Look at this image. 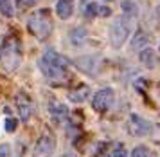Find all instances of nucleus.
<instances>
[{
  "label": "nucleus",
  "instance_id": "obj_1",
  "mask_svg": "<svg viewBox=\"0 0 160 157\" xmlns=\"http://www.w3.org/2000/svg\"><path fill=\"white\" fill-rule=\"evenodd\" d=\"M40 69L47 78L51 79H63L68 69V60L58 54L56 51H47L40 60Z\"/></svg>",
  "mask_w": 160,
  "mask_h": 157
},
{
  "label": "nucleus",
  "instance_id": "obj_2",
  "mask_svg": "<svg viewBox=\"0 0 160 157\" xmlns=\"http://www.w3.org/2000/svg\"><path fill=\"white\" fill-rule=\"evenodd\" d=\"M27 27H29V31L36 38L45 40L52 33V22H51V16H49V11L47 9H42L38 13L31 14L29 22H27Z\"/></svg>",
  "mask_w": 160,
  "mask_h": 157
},
{
  "label": "nucleus",
  "instance_id": "obj_3",
  "mask_svg": "<svg viewBox=\"0 0 160 157\" xmlns=\"http://www.w3.org/2000/svg\"><path fill=\"white\" fill-rule=\"evenodd\" d=\"M2 63L8 71H15L18 62H20V42L15 36H9L6 38L4 43V49H2Z\"/></svg>",
  "mask_w": 160,
  "mask_h": 157
},
{
  "label": "nucleus",
  "instance_id": "obj_4",
  "mask_svg": "<svg viewBox=\"0 0 160 157\" xmlns=\"http://www.w3.org/2000/svg\"><path fill=\"white\" fill-rule=\"evenodd\" d=\"M130 20H128V16L124 14V16H119L115 20L112 22V27H110V42L112 45L119 49L121 45L124 43V40L128 38L130 35Z\"/></svg>",
  "mask_w": 160,
  "mask_h": 157
},
{
  "label": "nucleus",
  "instance_id": "obj_5",
  "mask_svg": "<svg viewBox=\"0 0 160 157\" xmlns=\"http://www.w3.org/2000/svg\"><path fill=\"white\" fill-rule=\"evenodd\" d=\"M113 103V90L112 89H101L99 92H95L94 100H92V108L95 112H106Z\"/></svg>",
  "mask_w": 160,
  "mask_h": 157
},
{
  "label": "nucleus",
  "instance_id": "obj_6",
  "mask_svg": "<svg viewBox=\"0 0 160 157\" xmlns=\"http://www.w3.org/2000/svg\"><path fill=\"white\" fill-rule=\"evenodd\" d=\"M128 132L135 137H142L151 132V125L146 121L144 117H140L137 114H131L130 121H128Z\"/></svg>",
  "mask_w": 160,
  "mask_h": 157
},
{
  "label": "nucleus",
  "instance_id": "obj_7",
  "mask_svg": "<svg viewBox=\"0 0 160 157\" xmlns=\"http://www.w3.org/2000/svg\"><path fill=\"white\" fill-rule=\"evenodd\" d=\"M52 152H54V137H51L49 134H43L34 146L32 157H51Z\"/></svg>",
  "mask_w": 160,
  "mask_h": 157
},
{
  "label": "nucleus",
  "instance_id": "obj_8",
  "mask_svg": "<svg viewBox=\"0 0 160 157\" xmlns=\"http://www.w3.org/2000/svg\"><path fill=\"white\" fill-rule=\"evenodd\" d=\"M16 107L20 110V116H22L23 121H27L31 117V112H32V107H31V100L27 98V94L18 92L16 94Z\"/></svg>",
  "mask_w": 160,
  "mask_h": 157
},
{
  "label": "nucleus",
  "instance_id": "obj_9",
  "mask_svg": "<svg viewBox=\"0 0 160 157\" xmlns=\"http://www.w3.org/2000/svg\"><path fill=\"white\" fill-rule=\"evenodd\" d=\"M49 112H51V117L54 119L56 123H61L67 119V116H68V110L63 103H58V101H51L49 103Z\"/></svg>",
  "mask_w": 160,
  "mask_h": 157
},
{
  "label": "nucleus",
  "instance_id": "obj_10",
  "mask_svg": "<svg viewBox=\"0 0 160 157\" xmlns=\"http://www.w3.org/2000/svg\"><path fill=\"white\" fill-rule=\"evenodd\" d=\"M88 94H90V89L87 85H79L68 92V100L74 101V103H81V101H85L88 98Z\"/></svg>",
  "mask_w": 160,
  "mask_h": 157
},
{
  "label": "nucleus",
  "instance_id": "obj_11",
  "mask_svg": "<svg viewBox=\"0 0 160 157\" xmlns=\"http://www.w3.org/2000/svg\"><path fill=\"white\" fill-rule=\"evenodd\" d=\"M56 13L61 18H68L74 13V0H58V6H56Z\"/></svg>",
  "mask_w": 160,
  "mask_h": 157
},
{
  "label": "nucleus",
  "instance_id": "obj_12",
  "mask_svg": "<svg viewBox=\"0 0 160 157\" xmlns=\"http://www.w3.org/2000/svg\"><path fill=\"white\" fill-rule=\"evenodd\" d=\"M140 62L146 65V67H153V65L157 63V58H155V52L151 49H146L140 52Z\"/></svg>",
  "mask_w": 160,
  "mask_h": 157
},
{
  "label": "nucleus",
  "instance_id": "obj_13",
  "mask_svg": "<svg viewBox=\"0 0 160 157\" xmlns=\"http://www.w3.org/2000/svg\"><path fill=\"white\" fill-rule=\"evenodd\" d=\"M131 157H155V154H153L146 144H138V146H135L133 148V152H131Z\"/></svg>",
  "mask_w": 160,
  "mask_h": 157
},
{
  "label": "nucleus",
  "instance_id": "obj_14",
  "mask_svg": "<svg viewBox=\"0 0 160 157\" xmlns=\"http://www.w3.org/2000/svg\"><path fill=\"white\" fill-rule=\"evenodd\" d=\"M0 11L6 16H13V6H11V0H0Z\"/></svg>",
  "mask_w": 160,
  "mask_h": 157
},
{
  "label": "nucleus",
  "instance_id": "obj_15",
  "mask_svg": "<svg viewBox=\"0 0 160 157\" xmlns=\"http://www.w3.org/2000/svg\"><path fill=\"white\" fill-rule=\"evenodd\" d=\"M85 36H87L85 29H76V31L72 33V42H74V45H79V43L85 40Z\"/></svg>",
  "mask_w": 160,
  "mask_h": 157
},
{
  "label": "nucleus",
  "instance_id": "obj_16",
  "mask_svg": "<svg viewBox=\"0 0 160 157\" xmlns=\"http://www.w3.org/2000/svg\"><path fill=\"white\" fill-rule=\"evenodd\" d=\"M146 42H148V36H146V35H137L131 45H133V49H137V47H140V45H144Z\"/></svg>",
  "mask_w": 160,
  "mask_h": 157
},
{
  "label": "nucleus",
  "instance_id": "obj_17",
  "mask_svg": "<svg viewBox=\"0 0 160 157\" xmlns=\"http://www.w3.org/2000/svg\"><path fill=\"white\" fill-rule=\"evenodd\" d=\"M112 157H128V152H126V148H124L122 144H117Z\"/></svg>",
  "mask_w": 160,
  "mask_h": 157
},
{
  "label": "nucleus",
  "instance_id": "obj_18",
  "mask_svg": "<svg viewBox=\"0 0 160 157\" xmlns=\"http://www.w3.org/2000/svg\"><path fill=\"white\" fill-rule=\"evenodd\" d=\"M122 11H124V14H133L135 13V6L131 4L130 0H126V2H122Z\"/></svg>",
  "mask_w": 160,
  "mask_h": 157
},
{
  "label": "nucleus",
  "instance_id": "obj_19",
  "mask_svg": "<svg viewBox=\"0 0 160 157\" xmlns=\"http://www.w3.org/2000/svg\"><path fill=\"white\" fill-rule=\"evenodd\" d=\"M16 127H18V121L13 119V117H9L8 121H6V132H15Z\"/></svg>",
  "mask_w": 160,
  "mask_h": 157
},
{
  "label": "nucleus",
  "instance_id": "obj_20",
  "mask_svg": "<svg viewBox=\"0 0 160 157\" xmlns=\"http://www.w3.org/2000/svg\"><path fill=\"white\" fill-rule=\"evenodd\" d=\"M9 155H11L9 144H0V157H9Z\"/></svg>",
  "mask_w": 160,
  "mask_h": 157
},
{
  "label": "nucleus",
  "instance_id": "obj_21",
  "mask_svg": "<svg viewBox=\"0 0 160 157\" xmlns=\"http://www.w3.org/2000/svg\"><path fill=\"white\" fill-rule=\"evenodd\" d=\"M97 9H99V6L90 4V6L87 7V16H95V14H97Z\"/></svg>",
  "mask_w": 160,
  "mask_h": 157
},
{
  "label": "nucleus",
  "instance_id": "obj_22",
  "mask_svg": "<svg viewBox=\"0 0 160 157\" xmlns=\"http://www.w3.org/2000/svg\"><path fill=\"white\" fill-rule=\"evenodd\" d=\"M36 0H18V4H20V7H29V6H32Z\"/></svg>",
  "mask_w": 160,
  "mask_h": 157
},
{
  "label": "nucleus",
  "instance_id": "obj_23",
  "mask_svg": "<svg viewBox=\"0 0 160 157\" xmlns=\"http://www.w3.org/2000/svg\"><path fill=\"white\" fill-rule=\"evenodd\" d=\"M97 14H101V16H108L110 14V7H99V9H97Z\"/></svg>",
  "mask_w": 160,
  "mask_h": 157
},
{
  "label": "nucleus",
  "instance_id": "obj_24",
  "mask_svg": "<svg viewBox=\"0 0 160 157\" xmlns=\"http://www.w3.org/2000/svg\"><path fill=\"white\" fill-rule=\"evenodd\" d=\"M0 52H2V49H0Z\"/></svg>",
  "mask_w": 160,
  "mask_h": 157
}]
</instances>
